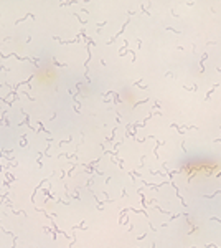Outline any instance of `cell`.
<instances>
[{"label": "cell", "mask_w": 221, "mask_h": 248, "mask_svg": "<svg viewBox=\"0 0 221 248\" xmlns=\"http://www.w3.org/2000/svg\"><path fill=\"white\" fill-rule=\"evenodd\" d=\"M178 172L188 182L221 179V159L208 154L188 155L180 164Z\"/></svg>", "instance_id": "1"}, {"label": "cell", "mask_w": 221, "mask_h": 248, "mask_svg": "<svg viewBox=\"0 0 221 248\" xmlns=\"http://www.w3.org/2000/svg\"><path fill=\"white\" fill-rule=\"evenodd\" d=\"M59 81V73L51 63H45V65L38 66L37 71L33 73V83L35 86L48 90V88L56 86V83Z\"/></svg>", "instance_id": "2"}]
</instances>
